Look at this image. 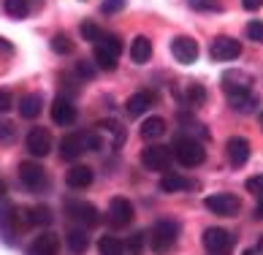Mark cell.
Instances as JSON below:
<instances>
[{"label":"cell","mask_w":263,"mask_h":255,"mask_svg":"<svg viewBox=\"0 0 263 255\" xmlns=\"http://www.w3.org/2000/svg\"><path fill=\"white\" fill-rule=\"evenodd\" d=\"M245 255H263V236L258 239V244H255V247H252V250H247Z\"/></svg>","instance_id":"obj_42"},{"label":"cell","mask_w":263,"mask_h":255,"mask_svg":"<svg viewBox=\"0 0 263 255\" xmlns=\"http://www.w3.org/2000/svg\"><path fill=\"white\" fill-rule=\"evenodd\" d=\"M84 152H87V133H68L60 141V158L63 160H76Z\"/></svg>","instance_id":"obj_15"},{"label":"cell","mask_w":263,"mask_h":255,"mask_svg":"<svg viewBox=\"0 0 263 255\" xmlns=\"http://www.w3.org/2000/svg\"><path fill=\"white\" fill-rule=\"evenodd\" d=\"M41 106H44L41 93H30V95L19 98V114H22L25 120H35V117L41 114Z\"/></svg>","instance_id":"obj_20"},{"label":"cell","mask_w":263,"mask_h":255,"mask_svg":"<svg viewBox=\"0 0 263 255\" xmlns=\"http://www.w3.org/2000/svg\"><path fill=\"white\" fill-rule=\"evenodd\" d=\"M190 8L196 11H222V3L220 0H187Z\"/></svg>","instance_id":"obj_33"},{"label":"cell","mask_w":263,"mask_h":255,"mask_svg":"<svg viewBox=\"0 0 263 255\" xmlns=\"http://www.w3.org/2000/svg\"><path fill=\"white\" fill-rule=\"evenodd\" d=\"M152 106V95L149 93H136L128 98V103H125V112H128V117H139L144 114Z\"/></svg>","instance_id":"obj_23"},{"label":"cell","mask_w":263,"mask_h":255,"mask_svg":"<svg viewBox=\"0 0 263 255\" xmlns=\"http://www.w3.org/2000/svg\"><path fill=\"white\" fill-rule=\"evenodd\" d=\"M95 63H98V68H103V71H114L117 68V54L111 52V49H106L103 44H95Z\"/></svg>","instance_id":"obj_27"},{"label":"cell","mask_w":263,"mask_h":255,"mask_svg":"<svg viewBox=\"0 0 263 255\" xmlns=\"http://www.w3.org/2000/svg\"><path fill=\"white\" fill-rule=\"evenodd\" d=\"M203 207H206L212 214H220V217H236V212H239V198L233 193H214L209 195L206 201H203Z\"/></svg>","instance_id":"obj_3"},{"label":"cell","mask_w":263,"mask_h":255,"mask_svg":"<svg viewBox=\"0 0 263 255\" xmlns=\"http://www.w3.org/2000/svg\"><path fill=\"white\" fill-rule=\"evenodd\" d=\"M206 103V90L203 84H190L187 87V106H203Z\"/></svg>","instance_id":"obj_30"},{"label":"cell","mask_w":263,"mask_h":255,"mask_svg":"<svg viewBox=\"0 0 263 255\" xmlns=\"http://www.w3.org/2000/svg\"><path fill=\"white\" fill-rule=\"evenodd\" d=\"M98 250H101V255H125V244L117 236H103L98 242Z\"/></svg>","instance_id":"obj_29"},{"label":"cell","mask_w":263,"mask_h":255,"mask_svg":"<svg viewBox=\"0 0 263 255\" xmlns=\"http://www.w3.org/2000/svg\"><path fill=\"white\" fill-rule=\"evenodd\" d=\"M203 247L209 255H228L233 247V236L226 228H206L203 231Z\"/></svg>","instance_id":"obj_5"},{"label":"cell","mask_w":263,"mask_h":255,"mask_svg":"<svg viewBox=\"0 0 263 255\" xmlns=\"http://www.w3.org/2000/svg\"><path fill=\"white\" fill-rule=\"evenodd\" d=\"M65 185L73 190H84L92 185V169L90 166H71L65 171Z\"/></svg>","instance_id":"obj_17"},{"label":"cell","mask_w":263,"mask_h":255,"mask_svg":"<svg viewBox=\"0 0 263 255\" xmlns=\"http://www.w3.org/2000/svg\"><path fill=\"white\" fill-rule=\"evenodd\" d=\"M174 158H177L184 169H196V166H201L203 158H206V150H203V144L196 141V139H177L174 141Z\"/></svg>","instance_id":"obj_2"},{"label":"cell","mask_w":263,"mask_h":255,"mask_svg":"<svg viewBox=\"0 0 263 255\" xmlns=\"http://www.w3.org/2000/svg\"><path fill=\"white\" fill-rule=\"evenodd\" d=\"M22 223L25 225H49L52 212H49V207H27V209H22Z\"/></svg>","instance_id":"obj_22"},{"label":"cell","mask_w":263,"mask_h":255,"mask_svg":"<svg viewBox=\"0 0 263 255\" xmlns=\"http://www.w3.org/2000/svg\"><path fill=\"white\" fill-rule=\"evenodd\" d=\"M52 52H57V54H71V52H73L71 38L63 35V33H57V35L52 38Z\"/></svg>","instance_id":"obj_31"},{"label":"cell","mask_w":263,"mask_h":255,"mask_svg":"<svg viewBox=\"0 0 263 255\" xmlns=\"http://www.w3.org/2000/svg\"><path fill=\"white\" fill-rule=\"evenodd\" d=\"M14 133H16L14 122H8V120H3V117H0V141H11Z\"/></svg>","instance_id":"obj_36"},{"label":"cell","mask_w":263,"mask_h":255,"mask_svg":"<svg viewBox=\"0 0 263 255\" xmlns=\"http://www.w3.org/2000/svg\"><path fill=\"white\" fill-rule=\"evenodd\" d=\"M98 44H103L106 49H111L117 57H120V52H122V44H120V38H117V35H106V33H103V38H101Z\"/></svg>","instance_id":"obj_37"},{"label":"cell","mask_w":263,"mask_h":255,"mask_svg":"<svg viewBox=\"0 0 263 255\" xmlns=\"http://www.w3.org/2000/svg\"><path fill=\"white\" fill-rule=\"evenodd\" d=\"M19 182H22L30 193H38L41 188H46V171H44V166L41 163H33V160L19 163Z\"/></svg>","instance_id":"obj_4"},{"label":"cell","mask_w":263,"mask_h":255,"mask_svg":"<svg viewBox=\"0 0 263 255\" xmlns=\"http://www.w3.org/2000/svg\"><path fill=\"white\" fill-rule=\"evenodd\" d=\"M247 35H250V41L263 44V22H258V19H252V22L247 25Z\"/></svg>","instance_id":"obj_34"},{"label":"cell","mask_w":263,"mask_h":255,"mask_svg":"<svg viewBox=\"0 0 263 255\" xmlns=\"http://www.w3.org/2000/svg\"><path fill=\"white\" fill-rule=\"evenodd\" d=\"M76 74H79L82 76V79H92V76H95V68L90 65V63H76Z\"/></svg>","instance_id":"obj_39"},{"label":"cell","mask_w":263,"mask_h":255,"mask_svg":"<svg viewBox=\"0 0 263 255\" xmlns=\"http://www.w3.org/2000/svg\"><path fill=\"white\" fill-rule=\"evenodd\" d=\"M209 54L212 60H220V63H228V60H236L241 54V44L236 38H228V35H217L214 41L209 44Z\"/></svg>","instance_id":"obj_6"},{"label":"cell","mask_w":263,"mask_h":255,"mask_svg":"<svg viewBox=\"0 0 263 255\" xmlns=\"http://www.w3.org/2000/svg\"><path fill=\"white\" fill-rule=\"evenodd\" d=\"M79 33L84 35V41H92V44H98L101 38H103V30H101L98 25H92V22H82Z\"/></svg>","instance_id":"obj_32"},{"label":"cell","mask_w":263,"mask_h":255,"mask_svg":"<svg viewBox=\"0 0 263 255\" xmlns=\"http://www.w3.org/2000/svg\"><path fill=\"white\" fill-rule=\"evenodd\" d=\"M171 54L177 57V63L190 65V63L198 60V44L193 41V38H187V35H177L171 41Z\"/></svg>","instance_id":"obj_10"},{"label":"cell","mask_w":263,"mask_h":255,"mask_svg":"<svg viewBox=\"0 0 263 255\" xmlns=\"http://www.w3.org/2000/svg\"><path fill=\"white\" fill-rule=\"evenodd\" d=\"M0 46H3L6 52H11V44H6V38H0Z\"/></svg>","instance_id":"obj_44"},{"label":"cell","mask_w":263,"mask_h":255,"mask_svg":"<svg viewBox=\"0 0 263 255\" xmlns=\"http://www.w3.org/2000/svg\"><path fill=\"white\" fill-rule=\"evenodd\" d=\"M14 106V98H11V93H6V90H0V114H6L8 109Z\"/></svg>","instance_id":"obj_40"},{"label":"cell","mask_w":263,"mask_h":255,"mask_svg":"<svg viewBox=\"0 0 263 255\" xmlns=\"http://www.w3.org/2000/svg\"><path fill=\"white\" fill-rule=\"evenodd\" d=\"M226 152H228L231 166H245L250 160V141L241 139V136H233V139H228V144H226Z\"/></svg>","instance_id":"obj_16"},{"label":"cell","mask_w":263,"mask_h":255,"mask_svg":"<svg viewBox=\"0 0 263 255\" xmlns=\"http://www.w3.org/2000/svg\"><path fill=\"white\" fill-rule=\"evenodd\" d=\"M3 198H6V185L0 182V201H3Z\"/></svg>","instance_id":"obj_45"},{"label":"cell","mask_w":263,"mask_h":255,"mask_svg":"<svg viewBox=\"0 0 263 255\" xmlns=\"http://www.w3.org/2000/svg\"><path fill=\"white\" fill-rule=\"evenodd\" d=\"M241 6H245L247 11H258V8L263 6V0H241Z\"/></svg>","instance_id":"obj_41"},{"label":"cell","mask_w":263,"mask_h":255,"mask_svg":"<svg viewBox=\"0 0 263 255\" xmlns=\"http://www.w3.org/2000/svg\"><path fill=\"white\" fill-rule=\"evenodd\" d=\"M133 220V204L128 198H122V195H117V198L109 201V223L117 225V228H125Z\"/></svg>","instance_id":"obj_13"},{"label":"cell","mask_w":263,"mask_h":255,"mask_svg":"<svg viewBox=\"0 0 263 255\" xmlns=\"http://www.w3.org/2000/svg\"><path fill=\"white\" fill-rule=\"evenodd\" d=\"M57 252H60V236L52 231L38 233L27 247V255H57Z\"/></svg>","instance_id":"obj_14"},{"label":"cell","mask_w":263,"mask_h":255,"mask_svg":"<svg viewBox=\"0 0 263 255\" xmlns=\"http://www.w3.org/2000/svg\"><path fill=\"white\" fill-rule=\"evenodd\" d=\"M220 84H222V90H226V95H239V93H252V76L247 74V71H226L222 74V79H220Z\"/></svg>","instance_id":"obj_7"},{"label":"cell","mask_w":263,"mask_h":255,"mask_svg":"<svg viewBox=\"0 0 263 255\" xmlns=\"http://www.w3.org/2000/svg\"><path fill=\"white\" fill-rule=\"evenodd\" d=\"M260 122H263V114H260Z\"/></svg>","instance_id":"obj_46"},{"label":"cell","mask_w":263,"mask_h":255,"mask_svg":"<svg viewBox=\"0 0 263 255\" xmlns=\"http://www.w3.org/2000/svg\"><path fill=\"white\" fill-rule=\"evenodd\" d=\"M125 3H128V0H103L101 11L103 14H117V11H122V8H125Z\"/></svg>","instance_id":"obj_38"},{"label":"cell","mask_w":263,"mask_h":255,"mask_svg":"<svg viewBox=\"0 0 263 255\" xmlns=\"http://www.w3.org/2000/svg\"><path fill=\"white\" fill-rule=\"evenodd\" d=\"M228 103H231L239 114H250V112H255L258 98L252 95V93H239V95H228Z\"/></svg>","instance_id":"obj_25"},{"label":"cell","mask_w":263,"mask_h":255,"mask_svg":"<svg viewBox=\"0 0 263 255\" xmlns=\"http://www.w3.org/2000/svg\"><path fill=\"white\" fill-rule=\"evenodd\" d=\"M149 57H152L149 38H147V35H136L133 41H130V60H133L136 65H144V63H149Z\"/></svg>","instance_id":"obj_19"},{"label":"cell","mask_w":263,"mask_h":255,"mask_svg":"<svg viewBox=\"0 0 263 255\" xmlns=\"http://www.w3.org/2000/svg\"><path fill=\"white\" fill-rule=\"evenodd\" d=\"M3 8H6V14H8V16L25 19L27 14H30V0H6Z\"/></svg>","instance_id":"obj_28"},{"label":"cell","mask_w":263,"mask_h":255,"mask_svg":"<svg viewBox=\"0 0 263 255\" xmlns=\"http://www.w3.org/2000/svg\"><path fill=\"white\" fill-rule=\"evenodd\" d=\"M163 133H165V120H163V117H149V120L141 125V136H144L147 141L160 139Z\"/></svg>","instance_id":"obj_26"},{"label":"cell","mask_w":263,"mask_h":255,"mask_svg":"<svg viewBox=\"0 0 263 255\" xmlns=\"http://www.w3.org/2000/svg\"><path fill=\"white\" fill-rule=\"evenodd\" d=\"M65 242H68V250L82 255L87 252V247H90V236H87V228H71L65 233Z\"/></svg>","instance_id":"obj_21"},{"label":"cell","mask_w":263,"mask_h":255,"mask_svg":"<svg viewBox=\"0 0 263 255\" xmlns=\"http://www.w3.org/2000/svg\"><path fill=\"white\" fill-rule=\"evenodd\" d=\"M52 120L57 125H71L76 120V106L68 101V98L63 95H57L54 101H52Z\"/></svg>","instance_id":"obj_18"},{"label":"cell","mask_w":263,"mask_h":255,"mask_svg":"<svg viewBox=\"0 0 263 255\" xmlns=\"http://www.w3.org/2000/svg\"><path fill=\"white\" fill-rule=\"evenodd\" d=\"M190 188H193V182L187 179V176H182V174H165L160 179V190L163 193H179V190H190Z\"/></svg>","instance_id":"obj_24"},{"label":"cell","mask_w":263,"mask_h":255,"mask_svg":"<svg viewBox=\"0 0 263 255\" xmlns=\"http://www.w3.org/2000/svg\"><path fill=\"white\" fill-rule=\"evenodd\" d=\"M68 214L82 225V228H92V225L101 223V214L92 204H84V201H71L68 204Z\"/></svg>","instance_id":"obj_11"},{"label":"cell","mask_w":263,"mask_h":255,"mask_svg":"<svg viewBox=\"0 0 263 255\" xmlns=\"http://www.w3.org/2000/svg\"><path fill=\"white\" fill-rule=\"evenodd\" d=\"M255 214H258V217H260V220H263V198H260V201H258V209H255Z\"/></svg>","instance_id":"obj_43"},{"label":"cell","mask_w":263,"mask_h":255,"mask_svg":"<svg viewBox=\"0 0 263 255\" xmlns=\"http://www.w3.org/2000/svg\"><path fill=\"white\" fill-rule=\"evenodd\" d=\"M25 147H27V152L35 155V158H44V155H49L52 150V136L46 128H33L30 133H27V139H25Z\"/></svg>","instance_id":"obj_12"},{"label":"cell","mask_w":263,"mask_h":255,"mask_svg":"<svg viewBox=\"0 0 263 255\" xmlns=\"http://www.w3.org/2000/svg\"><path fill=\"white\" fill-rule=\"evenodd\" d=\"M177 239H179V225L174 220H158L149 228V250L155 255H165L177 247Z\"/></svg>","instance_id":"obj_1"},{"label":"cell","mask_w":263,"mask_h":255,"mask_svg":"<svg viewBox=\"0 0 263 255\" xmlns=\"http://www.w3.org/2000/svg\"><path fill=\"white\" fill-rule=\"evenodd\" d=\"M247 190L255 195V198L260 201L263 198V174H258V176H250L247 179Z\"/></svg>","instance_id":"obj_35"},{"label":"cell","mask_w":263,"mask_h":255,"mask_svg":"<svg viewBox=\"0 0 263 255\" xmlns=\"http://www.w3.org/2000/svg\"><path fill=\"white\" fill-rule=\"evenodd\" d=\"M141 163L147 166L149 171H168L171 166V152L168 147H160V144H152L141 152Z\"/></svg>","instance_id":"obj_8"},{"label":"cell","mask_w":263,"mask_h":255,"mask_svg":"<svg viewBox=\"0 0 263 255\" xmlns=\"http://www.w3.org/2000/svg\"><path fill=\"white\" fill-rule=\"evenodd\" d=\"M16 228H19V214L11 204L3 198L0 201V236H3V242L11 244L14 236H16Z\"/></svg>","instance_id":"obj_9"}]
</instances>
